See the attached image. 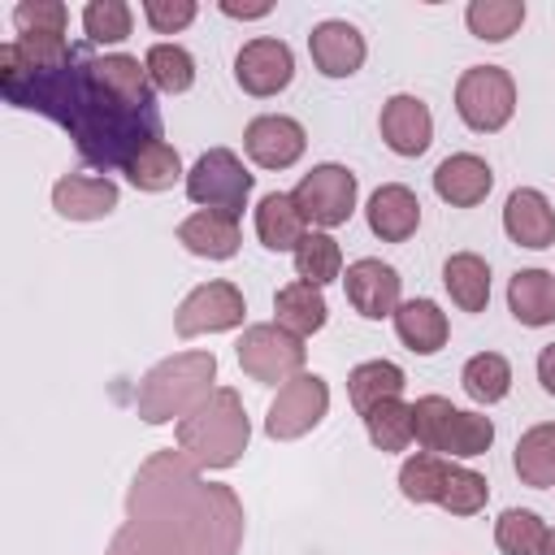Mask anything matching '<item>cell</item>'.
Returning a JSON list of instances; mask_svg holds the SVG:
<instances>
[{
  "mask_svg": "<svg viewBox=\"0 0 555 555\" xmlns=\"http://www.w3.org/2000/svg\"><path fill=\"white\" fill-rule=\"evenodd\" d=\"M460 386L473 403H499L512 390V364L499 351H477L464 369H460Z\"/></svg>",
  "mask_w": 555,
  "mask_h": 555,
  "instance_id": "f546056e",
  "label": "cell"
},
{
  "mask_svg": "<svg viewBox=\"0 0 555 555\" xmlns=\"http://www.w3.org/2000/svg\"><path fill=\"white\" fill-rule=\"evenodd\" d=\"M130 26H134V13L126 0H91L82 9V30L91 43H121L130 39Z\"/></svg>",
  "mask_w": 555,
  "mask_h": 555,
  "instance_id": "60d3db41",
  "label": "cell"
},
{
  "mask_svg": "<svg viewBox=\"0 0 555 555\" xmlns=\"http://www.w3.org/2000/svg\"><path fill=\"white\" fill-rule=\"evenodd\" d=\"M126 178H130L139 191H169V186H173L178 178H186V173H182L178 147L165 143V139H156V143H147V147L126 165Z\"/></svg>",
  "mask_w": 555,
  "mask_h": 555,
  "instance_id": "4dcf8cb0",
  "label": "cell"
},
{
  "mask_svg": "<svg viewBox=\"0 0 555 555\" xmlns=\"http://www.w3.org/2000/svg\"><path fill=\"white\" fill-rule=\"evenodd\" d=\"M542 538H546V520L538 512H529V507H507L494 520V546L503 555H538Z\"/></svg>",
  "mask_w": 555,
  "mask_h": 555,
  "instance_id": "8d00e7d4",
  "label": "cell"
},
{
  "mask_svg": "<svg viewBox=\"0 0 555 555\" xmlns=\"http://www.w3.org/2000/svg\"><path fill=\"white\" fill-rule=\"evenodd\" d=\"M121 191L113 178H95V173H65L52 186V208L69 221H100L117 208Z\"/></svg>",
  "mask_w": 555,
  "mask_h": 555,
  "instance_id": "ac0fdd59",
  "label": "cell"
},
{
  "mask_svg": "<svg viewBox=\"0 0 555 555\" xmlns=\"http://www.w3.org/2000/svg\"><path fill=\"white\" fill-rule=\"evenodd\" d=\"M212 382H217V356L212 351H178V356H165L160 364H152L139 377L134 412L147 425L182 421V416H191L217 390Z\"/></svg>",
  "mask_w": 555,
  "mask_h": 555,
  "instance_id": "3957f363",
  "label": "cell"
},
{
  "mask_svg": "<svg viewBox=\"0 0 555 555\" xmlns=\"http://www.w3.org/2000/svg\"><path fill=\"white\" fill-rule=\"evenodd\" d=\"M69 9L61 0H22L13 9V26L17 35H65Z\"/></svg>",
  "mask_w": 555,
  "mask_h": 555,
  "instance_id": "b9f144b4",
  "label": "cell"
},
{
  "mask_svg": "<svg viewBox=\"0 0 555 555\" xmlns=\"http://www.w3.org/2000/svg\"><path fill=\"white\" fill-rule=\"evenodd\" d=\"M182 451H156L139 464L126 490V520L165 529L204 555L243 551V503L230 486L204 481Z\"/></svg>",
  "mask_w": 555,
  "mask_h": 555,
  "instance_id": "7a4b0ae2",
  "label": "cell"
},
{
  "mask_svg": "<svg viewBox=\"0 0 555 555\" xmlns=\"http://www.w3.org/2000/svg\"><path fill=\"white\" fill-rule=\"evenodd\" d=\"M247 317V299L234 282H199L173 312V330L178 338H199V334H221V330H238Z\"/></svg>",
  "mask_w": 555,
  "mask_h": 555,
  "instance_id": "30bf717a",
  "label": "cell"
},
{
  "mask_svg": "<svg viewBox=\"0 0 555 555\" xmlns=\"http://www.w3.org/2000/svg\"><path fill=\"white\" fill-rule=\"evenodd\" d=\"M403 369L395 360H364L347 373V395H351V408L364 416L369 408L386 403V399H403Z\"/></svg>",
  "mask_w": 555,
  "mask_h": 555,
  "instance_id": "83f0119b",
  "label": "cell"
},
{
  "mask_svg": "<svg viewBox=\"0 0 555 555\" xmlns=\"http://www.w3.org/2000/svg\"><path fill=\"white\" fill-rule=\"evenodd\" d=\"M243 147L260 169H291L308 147V130L286 113H260L247 121Z\"/></svg>",
  "mask_w": 555,
  "mask_h": 555,
  "instance_id": "4fadbf2b",
  "label": "cell"
},
{
  "mask_svg": "<svg viewBox=\"0 0 555 555\" xmlns=\"http://www.w3.org/2000/svg\"><path fill=\"white\" fill-rule=\"evenodd\" d=\"M356 191H360L356 173H351L347 165L325 160V165H312V169L299 178V186H295L291 195H295L304 221H312V225H321V230H334V225L351 221V212H356Z\"/></svg>",
  "mask_w": 555,
  "mask_h": 555,
  "instance_id": "9c48e42d",
  "label": "cell"
},
{
  "mask_svg": "<svg viewBox=\"0 0 555 555\" xmlns=\"http://www.w3.org/2000/svg\"><path fill=\"white\" fill-rule=\"evenodd\" d=\"M104 555H204V551H195L191 542H182V538H173V533H165V529L126 520V525L113 533V542H108Z\"/></svg>",
  "mask_w": 555,
  "mask_h": 555,
  "instance_id": "d590c367",
  "label": "cell"
},
{
  "mask_svg": "<svg viewBox=\"0 0 555 555\" xmlns=\"http://www.w3.org/2000/svg\"><path fill=\"white\" fill-rule=\"evenodd\" d=\"M0 91L9 104L35 108V113L52 117L56 126H65L78 156L100 169H126L147 143L160 139L156 104L134 108V104L108 95L95 82L91 56L82 48H74V56L65 65L35 69L17 56L13 43H4L0 48Z\"/></svg>",
  "mask_w": 555,
  "mask_h": 555,
  "instance_id": "6da1fadb",
  "label": "cell"
},
{
  "mask_svg": "<svg viewBox=\"0 0 555 555\" xmlns=\"http://www.w3.org/2000/svg\"><path fill=\"white\" fill-rule=\"evenodd\" d=\"M178 243L191 251V256H204V260H230L238 251V217L230 212H212V208H199L191 212L182 225H178Z\"/></svg>",
  "mask_w": 555,
  "mask_h": 555,
  "instance_id": "44dd1931",
  "label": "cell"
},
{
  "mask_svg": "<svg viewBox=\"0 0 555 555\" xmlns=\"http://www.w3.org/2000/svg\"><path fill=\"white\" fill-rule=\"evenodd\" d=\"M364 429H369V442L377 451H386V455L408 451V442H412V403L386 399V403L369 408L364 412Z\"/></svg>",
  "mask_w": 555,
  "mask_h": 555,
  "instance_id": "e575fe53",
  "label": "cell"
},
{
  "mask_svg": "<svg viewBox=\"0 0 555 555\" xmlns=\"http://www.w3.org/2000/svg\"><path fill=\"white\" fill-rule=\"evenodd\" d=\"M451 460L447 455H434V451H416L403 460L399 468V490L408 503H438L442 499V486L451 477Z\"/></svg>",
  "mask_w": 555,
  "mask_h": 555,
  "instance_id": "f1b7e54d",
  "label": "cell"
},
{
  "mask_svg": "<svg viewBox=\"0 0 555 555\" xmlns=\"http://www.w3.org/2000/svg\"><path fill=\"white\" fill-rule=\"evenodd\" d=\"M464 22H468V30H473L477 39L503 43V39H512V35L520 30V22H525V0H468Z\"/></svg>",
  "mask_w": 555,
  "mask_h": 555,
  "instance_id": "d6a6232c",
  "label": "cell"
},
{
  "mask_svg": "<svg viewBox=\"0 0 555 555\" xmlns=\"http://www.w3.org/2000/svg\"><path fill=\"white\" fill-rule=\"evenodd\" d=\"M330 412V386L317 373H299L286 386H278L269 412H264V434L273 442H295L312 434Z\"/></svg>",
  "mask_w": 555,
  "mask_h": 555,
  "instance_id": "ba28073f",
  "label": "cell"
},
{
  "mask_svg": "<svg viewBox=\"0 0 555 555\" xmlns=\"http://www.w3.org/2000/svg\"><path fill=\"white\" fill-rule=\"evenodd\" d=\"M455 113L468 130L494 134L516 113V82L503 65H468L455 82Z\"/></svg>",
  "mask_w": 555,
  "mask_h": 555,
  "instance_id": "8992f818",
  "label": "cell"
},
{
  "mask_svg": "<svg viewBox=\"0 0 555 555\" xmlns=\"http://www.w3.org/2000/svg\"><path fill=\"white\" fill-rule=\"evenodd\" d=\"M256 186V173L230 152V147H208L191 169H186V195L199 208L230 212L238 217L247 208V195Z\"/></svg>",
  "mask_w": 555,
  "mask_h": 555,
  "instance_id": "52a82bcc",
  "label": "cell"
},
{
  "mask_svg": "<svg viewBox=\"0 0 555 555\" xmlns=\"http://www.w3.org/2000/svg\"><path fill=\"white\" fill-rule=\"evenodd\" d=\"M503 230L516 247H529V251H542L555 243V208L542 191L533 186H516L503 204Z\"/></svg>",
  "mask_w": 555,
  "mask_h": 555,
  "instance_id": "2e32d148",
  "label": "cell"
},
{
  "mask_svg": "<svg viewBox=\"0 0 555 555\" xmlns=\"http://www.w3.org/2000/svg\"><path fill=\"white\" fill-rule=\"evenodd\" d=\"M295 273L299 282H312V286H325L334 278H343V247L334 234L325 230H308L304 243L295 247Z\"/></svg>",
  "mask_w": 555,
  "mask_h": 555,
  "instance_id": "1f68e13d",
  "label": "cell"
},
{
  "mask_svg": "<svg viewBox=\"0 0 555 555\" xmlns=\"http://www.w3.org/2000/svg\"><path fill=\"white\" fill-rule=\"evenodd\" d=\"M364 217H369V230H373L382 243H403V238H412L416 225H421V199H416V191L403 186V182H382V186L369 195Z\"/></svg>",
  "mask_w": 555,
  "mask_h": 555,
  "instance_id": "d6986e66",
  "label": "cell"
},
{
  "mask_svg": "<svg viewBox=\"0 0 555 555\" xmlns=\"http://www.w3.org/2000/svg\"><path fill=\"white\" fill-rule=\"evenodd\" d=\"M178 451L195 464V468H230L243 460L247 438H251V421L243 408V395L230 386H217L191 416L178 421Z\"/></svg>",
  "mask_w": 555,
  "mask_h": 555,
  "instance_id": "277c9868",
  "label": "cell"
},
{
  "mask_svg": "<svg viewBox=\"0 0 555 555\" xmlns=\"http://www.w3.org/2000/svg\"><path fill=\"white\" fill-rule=\"evenodd\" d=\"M538 382H542L546 395H555V343L538 351Z\"/></svg>",
  "mask_w": 555,
  "mask_h": 555,
  "instance_id": "f6af8a7d",
  "label": "cell"
},
{
  "mask_svg": "<svg viewBox=\"0 0 555 555\" xmlns=\"http://www.w3.org/2000/svg\"><path fill=\"white\" fill-rule=\"evenodd\" d=\"M221 13L225 17H238V22H251V17H269L273 4H234V0H221Z\"/></svg>",
  "mask_w": 555,
  "mask_h": 555,
  "instance_id": "ee69618b",
  "label": "cell"
},
{
  "mask_svg": "<svg viewBox=\"0 0 555 555\" xmlns=\"http://www.w3.org/2000/svg\"><path fill=\"white\" fill-rule=\"evenodd\" d=\"M91 74H95V82L108 91V95H117V100H126V104H134V108H152L156 100H152V78H147V65L139 61V56H130V52H104V56H91Z\"/></svg>",
  "mask_w": 555,
  "mask_h": 555,
  "instance_id": "7402d4cb",
  "label": "cell"
},
{
  "mask_svg": "<svg viewBox=\"0 0 555 555\" xmlns=\"http://www.w3.org/2000/svg\"><path fill=\"white\" fill-rule=\"evenodd\" d=\"M234 78H238V87L247 91V95H278V91H286L291 87V78H295V56H291V48L282 43V39H273V35H260V39H247L243 48H238V56H234Z\"/></svg>",
  "mask_w": 555,
  "mask_h": 555,
  "instance_id": "7c38bea8",
  "label": "cell"
},
{
  "mask_svg": "<svg viewBox=\"0 0 555 555\" xmlns=\"http://www.w3.org/2000/svg\"><path fill=\"white\" fill-rule=\"evenodd\" d=\"M486 499H490V481H486L477 468L455 464L451 477H447V486H442L438 507L451 512V516H477V512L486 507Z\"/></svg>",
  "mask_w": 555,
  "mask_h": 555,
  "instance_id": "ab89813d",
  "label": "cell"
},
{
  "mask_svg": "<svg viewBox=\"0 0 555 555\" xmlns=\"http://www.w3.org/2000/svg\"><path fill=\"white\" fill-rule=\"evenodd\" d=\"M395 334H399V343H403L408 351L434 356V351L447 347L451 325H447V312H442L434 299H403V304L395 308Z\"/></svg>",
  "mask_w": 555,
  "mask_h": 555,
  "instance_id": "603a6c76",
  "label": "cell"
},
{
  "mask_svg": "<svg viewBox=\"0 0 555 555\" xmlns=\"http://www.w3.org/2000/svg\"><path fill=\"white\" fill-rule=\"evenodd\" d=\"M507 308L520 325L542 330L555 321V273L546 269H516L507 282Z\"/></svg>",
  "mask_w": 555,
  "mask_h": 555,
  "instance_id": "cb8c5ba5",
  "label": "cell"
},
{
  "mask_svg": "<svg viewBox=\"0 0 555 555\" xmlns=\"http://www.w3.org/2000/svg\"><path fill=\"white\" fill-rule=\"evenodd\" d=\"M273 321L282 325V330H291L295 338H308V334H317L325 321H330V304H325V295H321V286H312V282H286L278 295H273Z\"/></svg>",
  "mask_w": 555,
  "mask_h": 555,
  "instance_id": "d4e9b609",
  "label": "cell"
},
{
  "mask_svg": "<svg viewBox=\"0 0 555 555\" xmlns=\"http://www.w3.org/2000/svg\"><path fill=\"white\" fill-rule=\"evenodd\" d=\"M538 555H555V529H546V538H542V551Z\"/></svg>",
  "mask_w": 555,
  "mask_h": 555,
  "instance_id": "bcb514c9",
  "label": "cell"
},
{
  "mask_svg": "<svg viewBox=\"0 0 555 555\" xmlns=\"http://www.w3.org/2000/svg\"><path fill=\"white\" fill-rule=\"evenodd\" d=\"M377 126H382V139H386V147H390L395 156H421V152L434 143L429 104H425L421 95H408V91H399V95H390V100L382 104Z\"/></svg>",
  "mask_w": 555,
  "mask_h": 555,
  "instance_id": "5bb4252c",
  "label": "cell"
},
{
  "mask_svg": "<svg viewBox=\"0 0 555 555\" xmlns=\"http://www.w3.org/2000/svg\"><path fill=\"white\" fill-rule=\"evenodd\" d=\"M143 65H147L152 87L165 91V95H182L195 82V56L182 43H152L147 56H143Z\"/></svg>",
  "mask_w": 555,
  "mask_h": 555,
  "instance_id": "836d02e7",
  "label": "cell"
},
{
  "mask_svg": "<svg viewBox=\"0 0 555 555\" xmlns=\"http://www.w3.org/2000/svg\"><path fill=\"white\" fill-rule=\"evenodd\" d=\"M512 468H516L520 486H533V490L555 486V421H542L520 434V442L512 451Z\"/></svg>",
  "mask_w": 555,
  "mask_h": 555,
  "instance_id": "4316f807",
  "label": "cell"
},
{
  "mask_svg": "<svg viewBox=\"0 0 555 555\" xmlns=\"http://www.w3.org/2000/svg\"><path fill=\"white\" fill-rule=\"evenodd\" d=\"M234 356H238V369L251 382H260V386H286L291 377L304 373L308 347H304V338H295L278 321H260V325H247L238 334Z\"/></svg>",
  "mask_w": 555,
  "mask_h": 555,
  "instance_id": "5b68a950",
  "label": "cell"
},
{
  "mask_svg": "<svg viewBox=\"0 0 555 555\" xmlns=\"http://www.w3.org/2000/svg\"><path fill=\"white\" fill-rule=\"evenodd\" d=\"M490 442H494V421L481 416V412L455 408V421H451V429H447L442 455H451V460H477V455L490 451Z\"/></svg>",
  "mask_w": 555,
  "mask_h": 555,
  "instance_id": "f35d334b",
  "label": "cell"
},
{
  "mask_svg": "<svg viewBox=\"0 0 555 555\" xmlns=\"http://www.w3.org/2000/svg\"><path fill=\"white\" fill-rule=\"evenodd\" d=\"M343 286H347V304L364 317V321H382V317H395V308L403 304L399 291H403V278L395 264L377 260V256H360L343 269Z\"/></svg>",
  "mask_w": 555,
  "mask_h": 555,
  "instance_id": "8fae6325",
  "label": "cell"
},
{
  "mask_svg": "<svg viewBox=\"0 0 555 555\" xmlns=\"http://www.w3.org/2000/svg\"><path fill=\"white\" fill-rule=\"evenodd\" d=\"M490 186H494V173L477 152H451L434 169V191L451 208H477L490 195Z\"/></svg>",
  "mask_w": 555,
  "mask_h": 555,
  "instance_id": "e0dca14e",
  "label": "cell"
},
{
  "mask_svg": "<svg viewBox=\"0 0 555 555\" xmlns=\"http://www.w3.org/2000/svg\"><path fill=\"white\" fill-rule=\"evenodd\" d=\"M442 286L460 312H486L490 304V264L477 251H455L442 264Z\"/></svg>",
  "mask_w": 555,
  "mask_h": 555,
  "instance_id": "484cf974",
  "label": "cell"
},
{
  "mask_svg": "<svg viewBox=\"0 0 555 555\" xmlns=\"http://www.w3.org/2000/svg\"><path fill=\"white\" fill-rule=\"evenodd\" d=\"M451 421H455V403H451V399H442V395H421V399L412 403V442H416L421 451L442 455Z\"/></svg>",
  "mask_w": 555,
  "mask_h": 555,
  "instance_id": "74e56055",
  "label": "cell"
},
{
  "mask_svg": "<svg viewBox=\"0 0 555 555\" xmlns=\"http://www.w3.org/2000/svg\"><path fill=\"white\" fill-rule=\"evenodd\" d=\"M195 0H143V17L156 35H178L195 22Z\"/></svg>",
  "mask_w": 555,
  "mask_h": 555,
  "instance_id": "7bdbcfd3",
  "label": "cell"
},
{
  "mask_svg": "<svg viewBox=\"0 0 555 555\" xmlns=\"http://www.w3.org/2000/svg\"><path fill=\"white\" fill-rule=\"evenodd\" d=\"M308 52H312V65L325 74V78H351L369 48H364V35L343 22V17H330V22H317L312 35H308Z\"/></svg>",
  "mask_w": 555,
  "mask_h": 555,
  "instance_id": "9a60e30c",
  "label": "cell"
},
{
  "mask_svg": "<svg viewBox=\"0 0 555 555\" xmlns=\"http://www.w3.org/2000/svg\"><path fill=\"white\" fill-rule=\"evenodd\" d=\"M304 234H308V221H304V212H299V204H295L291 191L260 195V204H256V238L269 251H291L295 256V247L304 243Z\"/></svg>",
  "mask_w": 555,
  "mask_h": 555,
  "instance_id": "ffe728a7",
  "label": "cell"
}]
</instances>
